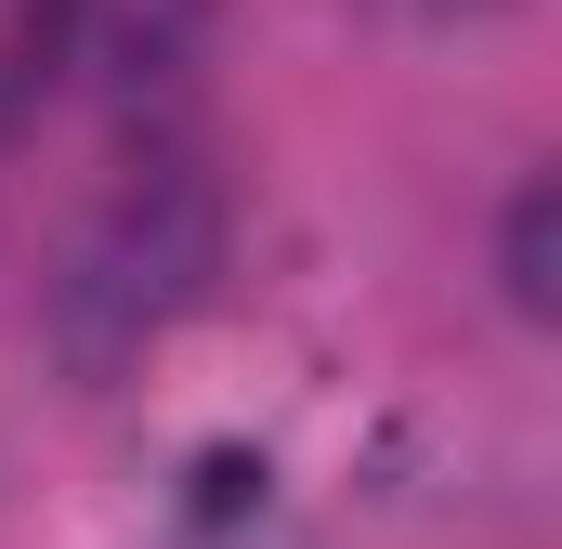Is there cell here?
Instances as JSON below:
<instances>
[{
  "mask_svg": "<svg viewBox=\"0 0 562 549\" xmlns=\"http://www.w3.org/2000/svg\"><path fill=\"white\" fill-rule=\"evenodd\" d=\"M210 262H223V183L196 157H132L92 197V223L66 236V262H53V354L79 380H119L210 288Z\"/></svg>",
  "mask_w": 562,
  "mask_h": 549,
  "instance_id": "cell-1",
  "label": "cell"
},
{
  "mask_svg": "<svg viewBox=\"0 0 562 549\" xmlns=\"http://www.w3.org/2000/svg\"><path fill=\"white\" fill-rule=\"evenodd\" d=\"M497 274H510V314H562V183H524L510 197V236H497Z\"/></svg>",
  "mask_w": 562,
  "mask_h": 549,
  "instance_id": "cell-2",
  "label": "cell"
}]
</instances>
